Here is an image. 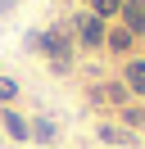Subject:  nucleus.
<instances>
[{"label":"nucleus","mask_w":145,"mask_h":149,"mask_svg":"<svg viewBox=\"0 0 145 149\" xmlns=\"http://www.w3.org/2000/svg\"><path fill=\"white\" fill-rule=\"evenodd\" d=\"M141 9H145V0H141Z\"/></svg>","instance_id":"nucleus-13"},{"label":"nucleus","mask_w":145,"mask_h":149,"mask_svg":"<svg viewBox=\"0 0 145 149\" xmlns=\"http://www.w3.org/2000/svg\"><path fill=\"white\" fill-rule=\"evenodd\" d=\"M54 136H59V127H54L50 118H41V122H32V140H41V145H54Z\"/></svg>","instance_id":"nucleus-6"},{"label":"nucleus","mask_w":145,"mask_h":149,"mask_svg":"<svg viewBox=\"0 0 145 149\" xmlns=\"http://www.w3.org/2000/svg\"><path fill=\"white\" fill-rule=\"evenodd\" d=\"M127 86H132L136 95H145V63L136 59V63H127Z\"/></svg>","instance_id":"nucleus-7"},{"label":"nucleus","mask_w":145,"mask_h":149,"mask_svg":"<svg viewBox=\"0 0 145 149\" xmlns=\"http://www.w3.org/2000/svg\"><path fill=\"white\" fill-rule=\"evenodd\" d=\"M41 50L50 54V63L63 72V68H68V23L54 27V32H45V36H41Z\"/></svg>","instance_id":"nucleus-1"},{"label":"nucleus","mask_w":145,"mask_h":149,"mask_svg":"<svg viewBox=\"0 0 145 149\" xmlns=\"http://www.w3.org/2000/svg\"><path fill=\"white\" fill-rule=\"evenodd\" d=\"M0 5H14V0H0Z\"/></svg>","instance_id":"nucleus-12"},{"label":"nucleus","mask_w":145,"mask_h":149,"mask_svg":"<svg viewBox=\"0 0 145 149\" xmlns=\"http://www.w3.org/2000/svg\"><path fill=\"white\" fill-rule=\"evenodd\" d=\"M100 140H109V145H127L132 136H127L122 127H100Z\"/></svg>","instance_id":"nucleus-8"},{"label":"nucleus","mask_w":145,"mask_h":149,"mask_svg":"<svg viewBox=\"0 0 145 149\" xmlns=\"http://www.w3.org/2000/svg\"><path fill=\"white\" fill-rule=\"evenodd\" d=\"M14 95H18V86L9 81V77H0V104H5V100H14Z\"/></svg>","instance_id":"nucleus-11"},{"label":"nucleus","mask_w":145,"mask_h":149,"mask_svg":"<svg viewBox=\"0 0 145 149\" xmlns=\"http://www.w3.org/2000/svg\"><path fill=\"white\" fill-rule=\"evenodd\" d=\"M77 32H82L86 45H100V41H104V23H100L95 14H82V18H77Z\"/></svg>","instance_id":"nucleus-2"},{"label":"nucleus","mask_w":145,"mask_h":149,"mask_svg":"<svg viewBox=\"0 0 145 149\" xmlns=\"http://www.w3.org/2000/svg\"><path fill=\"white\" fill-rule=\"evenodd\" d=\"M91 100L95 104H127V86H100Z\"/></svg>","instance_id":"nucleus-5"},{"label":"nucleus","mask_w":145,"mask_h":149,"mask_svg":"<svg viewBox=\"0 0 145 149\" xmlns=\"http://www.w3.org/2000/svg\"><path fill=\"white\" fill-rule=\"evenodd\" d=\"M5 131L9 140H32V122H23L18 113H5Z\"/></svg>","instance_id":"nucleus-4"},{"label":"nucleus","mask_w":145,"mask_h":149,"mask_svg":"<svg viewBox=\"0 0 145 149\" xmlns=\"http://www.w3.org/2000/svg\"><path fill=\"white\" fill-rule=\"evenodd\" d=\"M91 5H95V14H118L122 9V0H91Z\"/></svg>","instance_id":"nucleus-9"},{"label":"nucleus","mask_w":145,"mask_h":149,"mask_svg":"<svg viewBox=\"0 0 145 149\" xmlns=\"http://www.w3.org/2000/svg\"><path fill=\"white\" fill-rule=\"evenodd\" d=\"M109 45H113V50H127V45H132V32H127V27L113 32V36H109Z\"/></svg>","instance_id":"nucleus-10"},{"label":"nucleus","mask_w":145,"mask_h":149,"mask_svg":"<svg viewBox=\"0 0 145 149\" xmlns=\"http://www.w3.org/2000/svg\"><path fill=\"white\" fill-rule=\"evenodd\" d=\"M122 23H127V32H145V9H141V0H122Z\"/></svg>","instance_id":"nucleus-3"}]
</instances>
